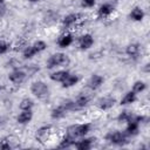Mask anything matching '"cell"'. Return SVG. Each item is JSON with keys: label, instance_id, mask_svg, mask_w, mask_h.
Listing matches in <instances>:
<instances>
[{"label": "cell", "instance_id": "cell-1", "mask_svg": "<svg viewBox=\"0 0 150 150\" xmlns=\"http://www.w3.org/2000/svg\"><path fill=\"white\" fill-rule=\"evenodd\" d=\"M70 63V57L66 53L57 52L52 55L46 60V68L47 69H57V68H66Z\"/></svg>", "mask_w": 150, "mask_h": 150}, {"label": "cell", "instance_id": "cell-2", "mask_svg": "<svg viewBox=\"0 0 150 150\" xmlns=\"http://www.w3.org/2000/svg\"><path fill=\"white\" fill-rule=\"evenodd\" d=\"M93 129V124L89 122H82V123H75L70 124L66 128V134L71 136L75 139H79L81 137L87 136Z\"/></svg>", "mask_w": 150, "mask_h": 150}, {"label": "cell", "instance_id": "cell-3", "mask_svg": "<svg viewBox=\"0 0 150 150\" xmlns=\"http://www.w3.org/2000/svg\"><path fill=\"white\" fill-rule=\"evenodd\" d=\"M104 139L109 144L116 145V146H124V145H127L129 143V137L122 130H111V131H108L105 134V136H104Z\"/></svg>", "mask_w": 150, "mask_h": 150}, {"label": "cell", "instance_id": "cell-4", "mask_svg": "<svg viewBox=\"0 0 150 150\" xmlns=\"http://www.w3.org/2000/svg\"><path fill=\"white\" fill-rule=\"evenodd\" d=\"M29 90H30V94L39 100H45L50 95L49 86L45 81H41V80L32 82L29 86Z\"/></svg>", "mask_w": 150, "mask_h": 150}, {"label": "cell", "instance_id": "cell-5", "mask_svg": "<svg viewBox=\"0 0 150 150\" xmlns=\"http://www.w3.org/2000/svg\"><path fill=\"white\" fill-rule=\"evenodd\" d=\"M81 19H82V15L80 13H68L61 19V26L64 30H69L73 27L77 26Z\"/></svg>", "mask_w": 150, "mask_h": 150}, {"label": "cell", "instance_id": "cell-6", "mask_svg": "<svg viewBox=\"0 0 150 150\" xmlns=\"http://www.w3.org/2000/svg\"><path fill=\"white\" fill-rule=\"evenodd\" d=\"M26 77H27L26 71L20 68H14L13 70H11L8 73V81L13 86H20L21 83H23Z\"/></svg>", "mask_w": 150, "mask_h": 150}, {"label": "cell", "instance_id": "cell-7", "mask_svg": "<svg viewBox=\"0 0 150 150\" xmlns=\"http://www.w3.org/2000/svg\"><path fill=\"white\" fill-rule=\"evenodd\" d=\"M74 40H75L74 34L69 30H66V32H63L62 34L59 35V38L56 39V45H57V47L64 49V48L70 47L74 43Z\"/></svg>", "mask_w": 150, "mask_h": 150}, {"label": "cell", "instance_id": "cell-8", "mask_svg": "<svg viewBox=\"0 0 150 150\" xmlns=\"http://www.w3.org/2000/svg\"><path fill=\"white\" fill-rule=\"evenodd\" d=\"M95 43V39L94 35L90 33H84L82 35L79 36L77 39V46L81 50H88L90 49Z\"/></svg>", "mask_w": 150, "mask_h": 150}, {"label": "cell", "instance_id": "cell-9", "mask_svg": "<svg viewBox=\"0 0 150 150\" xmlns=\"http://www.w3.org/2000/svg\"><path fill=\"white\" fill-rule=\"evenodd\" d=\"M95 141H96V137H89L87 135L84 137H81V138L76 139L73 148L77 149V150H90L94 146Z\"/></svg>", "mask_w": 150, "mask_h": 150}, {"label": "cell", "instance_id": "cell-10", "mask_svg": "<svg viewBox=\"0 0 150 150\" xmlns=\"http://www.w3.org/2000/svg\"><path fill=\"white\" fill-rule=\"evenodd\" d=\"M52 130H53V128H52L50 124H45V125L39 127L35 131V139L40 143L47 142L50 134H52Z\"/></svg>", "mask_w": 150, "mask_h": 150}, {"label": "cell", "instance_id": "cell-11", "mask_svg": "<svg viewBox=\"0 0 150 150\" xmlns=\"http://www.w3.org/2000/svg\"><path fill=\"white\" fill-rule=\"evenodd\" d=\"M116 103V98L111 95H105V96H102L97 100L96 102V105L100 110L102 111H107V110H110Z\"/></svg>", "mask_w": 150, "mask_h": 150}, {"label": "cell", "instance_id": "cell-12", "mask_svg": "<svg viewBox=\"0 0 150 150\" xmlns=\"http://www.w3.org/2000/svg\"><path fill=\"white\" fill-rule=\"evenodd\" d=\"M91 101V97L88 95V94H79L75 98H73V102H74V107H75V111L77 110H82L84 108H87L89 105Z\"/></svg>", "mask_w": 150, "mask_h": 150}, {"label": "cell", "instance_id": "cell-13", "mask_svg": "<svg viewBox=\"0 0 150 150\" xmlns=\"http://www.w3.org/2000/svg\"><path fill=\"white\" fill-rule=\"evenodd\" d=\"M114 12H115V6L112 4H110V2H103V4H101L98 6V8L96 11V14L101 19H107Z\"/></svg>", "mask_w": 150, "mask_h": 150}, {"label": "cell", "instance_id": "cell-14", "mask_svg": "<svg viewBox=\"0 0 150 150\" xmlns=\"http://www.w3.org/2000/svg\"><path fill=\"white\" fill-rule=\"evenodd\" d=\"M103 83H104V77L101 74L95 73V74H91V76L89 77V80L87 82V86L91 90H97L103 86Z\"/></svg>", "mask_w": 150, "mask_h": 150}, {"label": "cell", "instance_id": "cell-15", "mask_svg": "<svg viewBox=\"0 0 150 150\" xmlns=\"http://www.w3.org/2000/svg\"><path fill=\"white\" fill-rule=\"evenodd\" d=\"M141 48H142V46L137 42L129 43L125 47V55L131 60H137L141 54Z\"/></svg>", "mask_w": 150, "mask_h": 150}, {"label": "cell", "instance_id": "cell-16", "mask_svg": "<svg viewBox=\"0 0 150 150\" xmlns=\"http://www.w3.org/2000/svg\"><path fill=\"white\" fill-rule=\"evenodd\" d=\"M69 70L66 69V68H57L55 70H53L50 74H49V80L53 81V82H57V83H61L68 75H69Z\"/></svg>", "mask_w": 150, "mask_h": 150}, {"label": "cell", "instance_id": "cell-17", "mask_svg": "<svg viewBox=\"0 0 150 150\" xmlns=\"http://www.w3.org/2000/svg\"><path fill=\"white\" fill-rule=\"evenodd\" d=\"M33 117H34L33 110H20V112L15 117V121L20 125H26L32 122Z\"/></svg>", "mask_w": 150, "mask_h": 150}, {"label": "cell", "instance_id": "cell-18", "mask_svg": "<svg viewBox=\"0 0 150 150\" xmlns=\"http://www.w3.org/2000/svg\"><path fill=\"white\" fill-rule=\"evenodd\" d=\"M139 129H141V124L135 122V121H132V120H130L129 122L125 123V129L123 131L125 132V135L129 138H131V137H135V136H137L139 134Z\"/></svg>", "mask_w": 150, "mask_h": 150}, {"label": "cell", "instance_id": "cell-19", "mask_svg": "<svg viewBox=\"0 0 150 150\" xmlns=\"http://www.w3.org/2000/svg\"><path fill=\"white\" fill-rule=\"evenodd\" d=\"M145 18V12L142 7L139 6H135L131 8V11L129 12V19L134 22H142Z\"/></svg>", "mask_w": 150, "mask_h": 150}, {"label": "cell", "instance_id": "cell-20", "mask_svg": "<svg viewBox=\"0 0 150 150\" xmlns=\"http://www.w3.org/2000/svg\"><path fill=\"white\" fill-rule=\"evenodd\" d=\"M67 114H68V110L66 109V107H64V105L62 104V102H61L59 105L54 107V108L50 110V118H52V120H55V121L62 120L63 117H66Z\"/></svg>", "mask_w": 150, "mask_h": 150}, {"label": "cell", "instance_id": "cell-21", "mask_svg": "<svg viewBox=\"0 0 150 150\" xmlns=\"http://www.w3.org/2000/svg\"><path fill=\"white\" fill-rule=\"evenodd\" d=\"M79 82H80V76H79L77 74L69 73V75L61 82V87H62L63 89H70V88L75 87Z\"/></svg>", "mask_w": 150, "mask_h": 150}, {"label": "cell", "instance_id": "cell-22", "mask_svg": "<svg viewBox=\"0 0 150 150\" xmlns=\"http://www.w3.org/2000/svg\"><path fill=\"white\" fill-rule=\"evenodd\" d=\"M137 101V94L136 93H134L131 89L130 90H128L127 93H124V95L122 96V98L120 100V104L121 105H131V104H134L135 102Z\"/></svg>", "mask_w": 150, "mask_h": 150}, {"label": "cell", "instance_id": "cell-23", "mask_svg": "<svg viewBox=\"0 0 150 150\" xmlns=\"http://www.w3.org/2000/svg\"><path fill=\"white\" fill-rule=\"evenodd\" d=\"M75 138H73L71 136L64 134L60 139H59V143H57V148L60 149H68V148H73L74 146V143H75Z\"/></svg>", "mask_w": 150, "mask_h": 150}, {"label": "cell", "instance_id": "cell-24", "mask_svg": "<svg viewBox=\"0 0 150 150\" xmlns=\"http://www.w3.org/2000/svg\"><path fill=\"white\" fill-rule=\"evenodd\" d=\"M35 55H38V53L35 52V49H34V47H33L32 45L25 46V47L22 48V50H21V56H22L23 60H30V59H33Z\"/></svg>", "mask_w": 150, "mask_h": 150}, {"label": "cell", "instance_id": "cell-25", "mask_svg": "<svg viewBox=\"0 0 150 150\" xmlns=\"http://www.w3.org/2000/svg\"><path fill=\"white\" fill-rule=\"evenodd\" d=\"M34 105H35L34 100L30 97H23L19 102V109L20 110H33Z\"/></svg>", "mask_w": 150, "mask_h": 150}, {"label": "cell", "instance_id": "cell-26", "mask_svg": "<svg viewBox=\"0 0 150 150\" xmlns=\"http://www.w3.org/2000/svg\"><path fill=\"white\" fill-rule=\"evenodd\" d=\"M132 115H134L132 111L125 109V110H122L121 112H118L116 120H117L118 123H123V124H125L127 122H129V121L132 118Z\"/></svg>", "mask_w": 150, "mask_h": 150}, {"label": "cell", "instance_id": "cell-27", "mask_svg": "<svg viewBox=\"0 0 150 150\" xmlns=\"http://www.w3.org/2000/svg\"><path fill=\"white\" fill-rule=\"evenodd\" d=\"M146 87H148V86H146V82H145V81H143V80H137V81H135V82L132 83L131 90L138 95V94L145 91V90H146Z\"/></svg>", "mask_w": 150, "mask_h": 150}, {"label": "cell", "instance_id": "cell-28", "mask_svg": "<svg viewBox=\"0 0 150 150\" xmlns=\"http://www.w3.org/2000/svg\"><path fill=\"white\" fill-rule=\"evenodd\" d=\"M32 46L34 47V49H35V52L38 53V54H41L42 52H45L46 49H47V42L46 41H43V40H36V41H34L33 43H32Z\"/></svg>", "mask_w": 150, "mask_h": 150}, {"label": "cell", "instance_id": "cell-29", "mask_svg": "<svg viewBox=\"0 0 150 150\" xmlns=\"http://www.w3.org/2000/svg\"><path fill=\"white\" fill-rule=\"evenodd\" d=\"M12 46L9 42L5 41V40H0V55H5L11 50Z\"/></svg>", "mask_w": 150, "mask_h": 150}, {"label": "cell", "instance_id": "cell-30", "mask_svg": "<svg viewBox=\"0 0 150 150\" xmlns=\"http://www.w3.org/2000/svg\"><path fill=\"white\" fill-rule=\"evenodd\" d=\"M96 1L97 0H81L80 5L82 8H93L96 5Z\"/></svg>", "mask_w": 150, "mask_h": 150}, {"label": "cell", "instance_id": "cell-31", "mask_svg": "<svg viewBox=\"0 0 150 150\" xmlns=\"http://www.w3.org/2000/svg\"><path fill=\"white\" fill-rule=\"evenodd\" d=\"M0 149L1 150H9V149H12V144L9 143L8 139H2L0 142Z\"/></svg>", "mask_w": 150, "mask_h": 150}, {"label": "cell", "instance_id": "cell-32", "mask_svg": "<svg viewBox=\"0 0 150 150\" xmlns=\"http://www.w3.org/2000/svg\"><path fill=\"white\" fill-rule=\"evenodd\" d=\"M149 67H150L149 63H145V64H144V71H145V73H149Z\"/></svg>", "mask_w": 150, "mask_h": 150}, {"label": "cell", "instance_id": "cell-33", "mask_svg": "<svg viewBox=\"0 0 150 150\" xmlns=\"http://www.w3.org/2000/svg\"><path fill=\"white\" fill-rule=\"evenodd\" d=\"M28 2H39V1H41V0H27Z\"/></svg>", "mask_w": 150, "mask_h": 150}, {"label": "cell", "instance_id": "cell-34", "mask_svg": "<svg viewBox=\"0 0 150 150\" xmlns=\"http://www.w3.org/2000/svg\"><path fill=\"white\" fill-rule=\"evenodd\" d=\"M2 89H4V87H2V86H1V84H0V93H1V91H2Z\"/></svg>", "mask_w": 150, "mask_h": 150}, {"label": "cell", "instance_id": "cell-35", "mask_svg": "<svg viewBox=\"0 0 150 150\" xmlns=\"http://www.w3.org/2000/svg\"><path fill=\"white\" fill-rule=\"evenodd\" d=\"M2 4H4V0H0V7L2 6Z\"/></svg>", "mask_w": 150, "mask_h": 150}, {"label": "cell", "instance_id": "cell-36", "mask_svg": "<svg viewBox=\"0 0 150 150\" xmlns=\"http://www.w3.org/2000/svg\"><path fill=\"white\" fill-rule=\"evenodd\" d=\"M2 123H4V122H2V118H0V125H1Z\"/></svg>", "mask_w": 150, "mask_h": 150}]
</instances>
